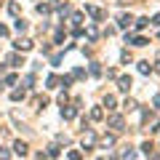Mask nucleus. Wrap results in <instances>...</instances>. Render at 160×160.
<instances>
[{
	"instance_id": "obj_1",
	"label": "nucleus",
	"mask_w": 160,
	"mask_h": 160,
	"mask_svg": "<svg viewBox=\"0 0 160 160\" xmlns=\"http://www.w3.org/2000/svg\"><path fill=\"white\" fill-rule=\"evenodd\" d=\"M131 86H133V80L128 78V75H123V78L118 80V88H120V91H128V88H131Z\"/></svg>"
},
{
	"instance_id": "obj_2",
	"label": "nucleus",
	"mask_w": 160,
	"mask_h": 160,
	"mask_svg": "<svg viewBox=\"0 0 160 160\" xmlns=\"http://www.w3.org/2000/svg\"><path fill=\"white\" fill-rule=\"evenodd\" d=\"M93 142H96V136H93V133H91V131H88V133H86V136H83V149H86V152H88V149H91V147H93Z\"/></svg>"
},
{
	"instance_id": "obj_3",
	"label": "nucleus",
	"mask_w": 160,
	"mask_h": 160,
	"mask_svg": "<svg viewBox=\"0 0 160 160\" xmlns=\"http://www.w3.org/2000/svg\"><path fill=\"white\" fill-rule=\"evenodd\" d=\"M13 152H16V155H22V158H24V155L29 152V149H27V142H16V144H13Z\"/></svg>"
},
{
	"instance_id": "obj_4",
	"label": "nucleus",
	"mask_w": 160,
	"mask_h": 160,
	"mask_svg": "<svg viewBox=\"0 0 160 160\" xmlns=\"http://www.w3.org/2000/svg\"><path fill=\"white\" fill-rule=\"evenodd\" d=\"M109 126H112L115 131H120V128H123V118H120V115H112V118H109Z\"/></svg>"
},
{
	"instance_id": "obj_5",
	"label": "nucleus",
	"mask_w": 160,
	"mask_h": 160,
	"mask_svg": "<svg viewBox=\"0 0 160 160\" xmlns=\"http://www.w3.org/2000/svg\"><path fill=\"white\" fill-rule=\"evenodd\" d=\"M86 13H91V16H93V19H102V16H104V13H102V11H99V8H96V6H91V3H88V6H86Z\"/></svg>"
},
{
	"instance_id": "obj_6",
	"label": "nucleus",
	"mask_w": 160,
	"mask_h": 160,
	"mask_svg": "<svg viewBox=\"0 0 160 160\" xmlns=\"http://www.w3.org/2000/svg\"><path fill=\"white\" fill-rule=\"evenodd\" d=\"M62 115H64V120H72L75 115H78V107H64V109H62Z\"/></svg>"
},
{
	"instance_id": "obj_7",
	"label": "nucleus",
	"mask_w": 160,
	"mask_h": 160,
	"mask_svg": "<svg viewBox=\"0 0 160 160\" xmlns=\"http://www.w3.org/2000/svg\"><path fill=\"white\" fill-rule=\"evenodd\" d=\"M13 46H16L19 51H29V48H32V40H16Z\"/></svg>"
},
{
	"instance_id": "obj_8",
	"label": "nucleus",
	"mask_w": 160,
	"mask_h": 160,
	"mask_svg": "<svg viewBox=\"0 0 160 160\" xmlns=\"http://www.w3.org/2000/svg\"><path fill=\"white\" fill-rule=\"evenodd\" d=\"M8 64H13V67H19V64H24V59L19 56V53H11V56H8Z\"/></svg>"
},
{
	"instance_id": "obj_9",
	"label": "nucleus",
	"mask_w": 160,
	"mask_h": 160,
	"mask_svg": "<svg viewBox=\"0 0 160 160\" xmlns=\"http://www.w3.org/2000/svg\"><path fill=\"white\" fill-rule=\"evenodd\" d=\"M139 72H142V75H149V72H152L149 62H139Z\"/></svg>"
},
{
	"instance_id": "obj_10",
	"label": "nucleus",
	"mask_w": 160,
	"mask_h": 160,
	"mask_svg": "<svg viewBox=\"0 0 160 160\" xmlns=\"http://www.w3.org/2000/svg\"><path fill=\"white\" fill-rule=\"evenodd\" d=\"M13 27H16V32H27V22H24V19H16Z\"/></svg>"
},
{
	"instance_id": "obj_11",
	"label": "nucleus",
	"mask_w": 160,
	"mask_h": 160,
	"mask_svg": "<svg viewBox=\"0 0 160 160\" xmlns=\"http://www.w3.org/2000/svg\"><path fill=\"white\" fill-rule=\"evenodd\" d=\"M131 22H133V19L128 16V13H123V16H120V22H118V24H120V27H128V24H131Z\"/></svg>"
},
{
	"instance_id": "obj_12",
	"label": "nucleus",
	"mask_w": 160,
	"mask_h": 160,
	"mask_svg": "<svg viewBox=\"0 0 160 160\" xmlns=\"http://www.w3.org/2000/svg\"><path fill=\"white\" fill-rule=\"evenodd\" d=\"M46 158H59V147H56V144H53V147H48Z\"/></svg>"
},
{
	"instance_id": "obj_13",
	"label": "nucleus",
	"mask_w": 160,
	"mask_h": 160,
	"mask_svg": "<svg viewBox=\"0 0 160 160\" xmlns=\"http://www.w3.org/2000/svg\"><path fill=\"white\" fill-rule=\"evenodd\" d=\"M11 99H13V102H19V99H24V88H16V91L11 93Z\"/></svg>"
},
{
	"instance_id": "obj_14",
	"label": "nucleus",
	"mask_w": 160,
	"mask_h": 160,
	"mask_svg": "<svg viewBox=\"0 0 160 160\" xmlns=\"http://www.w3.org/2000/svg\"><path fill=\"white\" fill-rule=\"evenodd\" d=\"M147 24H149V19H147V16L136 19V29H144V27H147Z\"/></svg>"
},
{
	"instance_id": "obj_15",
	"label": "nucleus",
	"mask_w": 160,
	"mask_h": 160,
	"mask_svg": "<svg viewBox=\"0 0 160 160\" xmlns=\"http://www.w3.org/2000/svg\"><path fill=\"white\" fill-rule=\"evenodd\" d=\"M104 107H107V109H115V96H104Z\"/></svg>"
},
{
	"instance_id": "obj_16",
	"label": "nucleus",
	"mask_w": 160,
	"mask_h": 160,
	"mask_svg": "<svg viewBox=\"0 0 160 160\" xmlns=\"http://www.w3.org/2000/svg\"><path fill=\"white\" fill-rule=\"evenodd\" d=\"M123 160H136V152H133V149H126V152H123Z\"/></svg>"
},
{
	"instance_id": "obj_17",
	"label": "nucleus",
	"mask_w": 160,
	"mask_h": 160,
	"mask_svg": "<svg viewBox=\"0 0 160 160\" xmlns=\"http://www.w3.org/2000/svg\"><path fill=\"white\" fill-rule=\"evenodd\" d=\"M102 115H104V112H102L99 107H93V109H91V118H93V120H102Z\"/></svg>"
},
{
	"instance_id": "obj_18",
	"label": "nucleus",
	"mask_w": 160,
	"mask_h": 160,
	"mask_svg": "<svg viewBox=\"0 0 160 160\" xmlns=\"http://www.w3.org/2000/svg\"><path fill=\"white\" fill-rule=\"evenodd\" d=\"M59 86V78L56 75H51V78H48V88H56Z\"/></svg>"
},
{
	"instance_id": "obj_19",
	"label": "nucleus",
	"mask_w": 160,
	"mask_h": 160,
	"mask_svg": "<svg viewBox=\"0 0 160 160\" xmlns=\"http://www.w3.org/2000/svg\"><path fill=\"white\" fill-rule=\"evenodd\" d=\"M123 107H126L128 112H131V109H136V102H133V99H126V104H123Z\"/></svg>"
},
{
	"instance_id": "obj_20",
	"label": "nucleus",
	"mask_w": 160,
	"mask_h": 160,
	"mask_svg": "<svg viewBox=\"0 0 160 160\" xmlns=\"http://www.w3.org/2000/svg\"><path fill=\"white\" fill-rule=\"evenodd\" d=\"M102 144H104V147H112V144H115V136H104Z\"/></svg>"
},
{
	"instance_id": "obj_21",
	"label": "nucleus",
	"mask_w": 160,
	"mask_h": 160,
	"mask_svg": "<svg viewBox=\"0 0 160 160\" xmlns=\"http://www.w3.org/2000/svg\"><path fill=\"white\" fill-rule=\"evenodd\" d=\"M91 75H102V67H99V64H96V62H93V64H91Z\"/></svg>"
},
{
	"instance_id": "obj_22",
	"label": "nucleus",
	"mask_w": 160,
	"mask_h": 160,
	"mask_svg": "<svg viewBox=\"0 0 160 160\" xmlns=\"http://www.w3.org/2000/svg\"><path fill=\"white\" fill-rule=\"evenodd\" d=\"M8 158H11V152H8V149H3V147H0V160H8Z\"/></svg>"
},
{
	"instance_id": "obj_23",
	"label": "nucleus",
	"mask_w": 160,
	"mask_h": 160,
	"mask_svg": "<svg viewBox=\"0 0 160 160\" xmlns=\"http://www.w3.org/2000/svg\"><path fill=\"white\" fill-rule=\"evenodd\" d=\"M48 11H51V6H43V3L38 6V13H48Z\"/></svg>"
},
{
	"instance_id": "obj_24",
	"label": "nucleus",
	"mask_w": 160,
	"mask_h": 160,
	"mask_svg": "<svg viewBox=\"0 0 160 160\" xmlns=\"http://www.w3.org/2000/svg\"><path fill=\"white\" fill-rule=\"evenodd\" d=\"M53 40H56V43H62V40H64V32H62V29H56V35H53Z\"/></svg>"
},
{
	"instance_id": "obj_25",
	"label": "nucleus",
	"mask_w": 160,
	"mask_h": 160,
	"mask_svg": "<svg viewBox=\"0 0 160 160\" xmlns=\"http://www.w3.org/2000/svg\"><path fill=\"white\" fill-rule=\"evenodd\" d=\"M69 160H80V152H69Z\"/></svg>"
},
{
	"instance_id": "obj_26",
	"label": "nucleus",
	"mask_w": 160,
	"mask_h": 160,
	"mask_svg": "<svg viewBox=\"0 0 160 160\" xmlns=\"http://www.w3.org/2000/svg\"><path fill=\"white\" fill-rule=\"evenodd\" d=\"M0 35H8V27H6V24H0Z\"/></svg>"
},
{
	"instance_id": "obj_27",
	"label": "nucleus",
	"mask_w": 160,
	"mask_h": 160,
	"mask_svg": "<svg viewBox=\"0 0 160 160\" xmlns=\"http://www.w3.org/2000/svg\"><path fill=\"white\" fill-rule=\"evenodd\" d=\"M152 104H155V107L160 109V96H155V99H152Z\"/></svg>"
},
{
	"instance_id": "obj_28",
	"label": "nucleus",
	"mask_w": 160,
	"mask_h": 160,
	"mask_svg": "<svg viewBox=\"0 0 160 160\" xmlns=\"http://www.w3.org/2000/svg\"><path fill=\"white\" fill-rule=\"evenodd\" d=\"M152 24H160V13H158V16H155V19H152Z\"/></svg>"
},
{
	"instance_id": "obj_29",
	"label": "nucleus",
	"mask_w": 160,
	"mask_h": 160,
	"mask_svg": "<svg viewBox=\"0 0 160 160\" xmlns=\"http://www.w3.org/2000/svg\"><path fill=\"white\" fill-rule=\"evenodd\" d=\"M155 69H158V72H160V62H158V64H155Z\"/></svg>"
},
{
	"instance_id": "obj_30",
	"label": "nucleus",
	"mask_w": 160,
	"mask_h": 160,
	"mask_svg": "<svg viewBox=\"0 0 160 160\" xmlns=\"http://www.w3.org/2000/svg\"><path fill=\"white\" fill-rule=\"evenodd\" d=\"M155 131H160V123H158V128H155Z\"/></svg>"
},
{
	"instance_id": "obj_31",
	"label": "nucleus",
	"mask_w": 160,
	"mask_h": 160,
	"mask_svg": "<svg viewBox=\"0 0 160 160\" xmlns=\"http://www.w3.org/2000/svg\"><path fill=\"white\" fill-rule=\"evenodd\" d=\"M0 88H3V86H0Z\"/></svg>"
}]
</instances>
